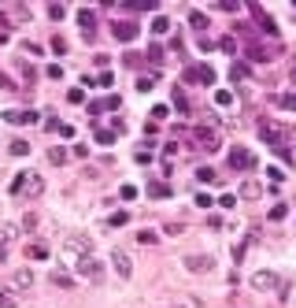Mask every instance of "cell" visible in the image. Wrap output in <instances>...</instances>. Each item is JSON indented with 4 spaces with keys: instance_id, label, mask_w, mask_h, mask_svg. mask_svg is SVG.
Here are the masks:
<instances>
[{
    "instance_id": "cell-1",
    "label": "cell",
    "mask_w": 296,
    "mask_h": 308,
    "mask_svg": "<svg viewBox=\"0 0 296 308\" xmlns=\"http://www.w3.org/2000/svg\"><path fill=\"white\" fill-rule=\"evenodd\" d=\"M12 193H23V197H41L45 193V179L41 175H15V182H12Z\"/></svg>"
},
{
    "instance_id": "cell-2",
    "label": "cell",
    "mask_w": 296,
    "mask_h": 308,
    "mask_svg": "<svg viewBox=\"0 0 296 308\" xmlns=\"http://www.w3.org/2000/svg\"><path fill=\"white\" fill-rule=\"evenodd\" d=\"M0 119H4V123H15V126H34L37 123V111L34 108H8Z\"/></svg>"
},
{
    "instance_id": "cell-3",
    "label": "cell",
    "mask_w": 296,
    "mask_h": 308,
    "mask_svg": "<svg viewBox=\"0 0 296 308\" xmlns=\"http://www.w3.org/2000/svg\"><path fill=\"white\" fill-rule=\"evenodd\" d=\"M74 267H78V275L89 278V282H100V278H104V264H100V260H93V256H82Z\"/></svg>"
},
{
    "instance_id": "cell-4",
    "label": "cell",
    "mask_w": 296,
    "mask_h": 308,
    "mask_svg": "<svg viewBox=\"0 0 296 308\" xmlns=\"http://www.w3.org/2000/svg\"><path fill=\"white\" fill-rule=\"evenodd\" d=\"M89 253H93V245H89L82 234H71V238H67V256H71L74 264H78L82 256H89Z\"/></svg>"
},
{
    "instance_id": "cell-5",
    "label": "cell",
    "mask_w": 296,
    "mask_h": 308,
    "mask_svg": "<svg viewBox=\"0 0 296 308\" xmlns=\"http://www.w3.org/2000/svg\"><path fill=\"white\" fill-rule=\"evenodd\" d=\"M196 145L200 148H207V152H215V148H218V130L215 126H196Z\"/></svg>"
},
{
    "instance_id": "cell-6",
    "label": "cell",
    "mask_w": 296,
    "mask_h": 308,
    "mask_svg": "<svg viewBox=\"0 0 296 308\" xmlns=\"http://www.w3.org/2000/svg\"><path fill=\"white\" fill-rule=\"evenodd\" d=\"M15 238H19V227L15 223H4V227H0V264L8 260V249L15 245Z\"/></svg>"
},
{
    "instance_id": "cell-7",
    "label": "cell",
    "mask_w": 296,
    "mask_h": 308,
    "mask_svg": "<svg viewBox=\"0 0 296 308\" xmlns=\"http://www.w3.org/2000/svg\"><path fill=\"white\" fill-rule=\"evenodd\" d=\"M252 286H255L259 293H266V290H278L281 278L274 275V271H255V275H252Z\"/></svg>"
},
{
    "instance_id": "cell-8",
    "label": "cell",
    "mask_w": 296,
    "mask_h": 308,
    "mask_svg": "<svg viewBox=\"0 0 296 308\" xmlns=\"http://www.w3.org/2000/svg\"><path fill=\"white\" fill-rule=\"evenodd\" d=\"M230 167H233V171H252L255 156L248 152V148H233V152H230Z\"/></svg>"
},
{
    "instance_id": "cell-9",
    "label": "cell",
    "mask_w": 296,
    "mask_h": 308,
    "mask_svg": "<svg viewBox=\"0 0 296 308\" xmlns=\"http://www.w3.org/2000/svg\"><path fill=\"white\" fill-rule=\"evenodd\" d=\"M111 34H115V41L130 45L133 37H137V23H115V26H111Z\"/></svg>"
},
{
    "instance_id": "cell-10",
    "label": "cell",
    "mask_w": 296,
    "mask_h": 308,
    "mask_svg": "<svg viewBox=\"0 0 296 308\" xmlns=\"http://www.w3.org/2000/svg\"><path fill=\"white\" fill-rule=\"evenodd\" d=\"M111 267H115V271H119L122 278H130V275H133V264H130V256H126V253H119V249L111 253Z\"/></svg>"
},
{
    "instance_id": "cell-11",
    "label": "cell",
    "mask_w": 296,
    "mask_h": 308,
    "mask_svg": "<svg viewBox=\"0 0 296 308\" xmlns=\"http://www.w3.org/2000/svg\"><path fill=\"white\" fill-rule=\"evenodd\" d=\"M78 23H82V34H85V41H89V37L97 34V15H93L89 8H82V12H78Z\"/></svg>"
},
{
    "instance_id": "cell-12",
    "label": "cell",
    "mask_w": 296,
    "mask_h": 308,
    "mask_svg": "<svg viewBox=\"0 0 296 308\" xmlns=\"http://www.w3.org/2000/svg\"><path fill=\"white\" fill-rule=\"evenodd\" d=\"M185 267H189V271H211V267H215V260H211V256L193 253V256H185Z\"/></svg>"
},
{
    "instance_id": "cell-13",
    "label": "cell",
    "mask_w": 296,
    "mask_h": 308,
    "mask_svg": "<svg viewBox=\"0 0 296 308\" xmlns=\"http://www.w3.org/2000/svg\"><path fill=\"white\" fill-rule=\"evenodd\" d=\"M185 78H189V82H204V86H211V82H215V71H211V67H193V71H185Z\"/></svg>"
},
{
    "instance_id": "cell-14",
    "label": "cell",
    "mask_w": 296,
    "mask_h": 308,
    "mask_svg": "<svg viewBox=\"0 0 296 308\" xmlns=\"http://www.w3.org/2000/svg\"><path fill=\"white\" fill-rule=\"evenodd\" d=\"M12 286H15V290H30V286H34V271H26V267H23V271H15L12 275Z\"/></svg>"
},
{
    "instance_id": "cell-15",
    "label": "cell",
    "mask_w": 296,
    "mask_h": 308,
    "mask_svg": "<svg viewBox=\"0 0 296 308\" xmlns=\"http://www.w3.org/2000/svg\"><path fill=\"white\" fill-rule=\"evenodd\" d=\"M241 197H244V201L263 197V186H259V182H252V179H248V182H241Z\"/></svg>"
},
{
    "instance_id": "cell-16",
    "label": "cell",
    "mask_w": 296,
    "mask_h": 308,
    "mask_svg": "<svg viewBox=\"0 0 296 308\" xmlns=\"http://www.w3.org/2000/svg\"><path fill=\"white\" fill-rule=\"evenodd\" d=\"M108 108H119V97H104V100H93L89 104L93 115H100V111H108Z\"/></svg>"
},
{
    "instance_id": "cell-17",
    "label": "cell",
    "mask_w": 296,
    "mask_h": 308,
    "mask_svg": "<svg viewBox=\"0 0 296 308\" xmlns=\"http://www.w3.org/2000/svg\"><path fill=\"white\" fill-rule=\"evenodd\" d=\"M274 104H278V108H289V111H296V93H278V97H274Z\"/></svg>"
},
{
    "instance_id": "cell-18",
    "label": "cell",
    "mask_w": 296,
    "mask_h": 308,
    "mask_svg": "<svg viewBox=\"0 0 296 308\" xmlns=\"http://www.w3.org/2000/svg\"><path fill=\"white\" fill-rule=\"evenodd\" d=\"M148 197H170V186L167 182H152L148 186Z\"/></svg>"
},
{
    "instance_id": "cell-19",
    "label": "cell",
    "mask_w": 296,
    "mask_h": 308,
    "mask_svg": "<svg viewBox=\"0 0 296 308\" xmlns=\"http://www.w3.org/2000/svg\"><path fill=\"white\" fill-rule=\"evenodd\" d=\"M189 26H193V30H207V15L204 12H193V15H189Z\"/></svg>"
},
{
    "instance_id": "cell-20",
    "label": "cell",
    "mask_w": 296,
    "mask_h": 308,
    "mask_svg": "<svg viewBox=\"0 0 296 308\" xmlns=\"http://www.w3.org/2000/svg\"><path fill=\"white\" fill-rule=\"evenodd\" d=\"M26 253H30L34 260H45V256H49V245H41V241H34V245L26 249Z\"/></svg>"
},
{
    "instance_id": "cell-21",
    "label": "cell",
    "mask_w": 296,
    "mask_h": 308,
    "mask_svg": "<svg viewBox=\"0 0 296 308\" xmlns=\"http://www.w3.org/2000/svg\"><path fill=\"white\" fill-rule=\"evenodd\" d=\"M49 160H52L56 167H60V164H67V148H60V145H56V148H49Z\"/></svg>"
},
{
    "instance_id": "cell-22",
    "label": "cell",
    "mask_w": 296,
    "mask_h": 308,
    "mask_svg": "<svg viewBox=\"0 0 296 308\" xmlns=\"http://www.w3.org/2000/svg\"><path fill=\"white\" fill-rule=\"evenodd\" d=\"M215 104L230 108V104H233V93H230V89H218V93H215Z\"/></svg>"
},
{
    "instance_id": "cell-23",
    "label": "cell",
    "mask_w": 296,
    "mask_h": 308,
    "mask_svg": "<svg viewBox=\"0 0 296 308\" xmlns=\"http://www.w3.org/2000/svg\"><path fill=\"white\" fill-rule=\"evenodd\" d=\"M167 30H170V23H167L163 15H156V19H152V34H167Z\"/></svg>"
},
{
    "instance_id": "cell-24",
    "label": "cell",
    "mask_w": 296,
    "mask_h": 308,
    "mask_svg": "<svg viewBox=\"0 0 296 308\" xmlns=\"http://www.w3.org/2000/svg\"><path fill=\"white\" fill-rule=\"evenodd\" d=\"M230 78H233V82L248 78V67H244V63H233V67H230Z\"/></svg>"
},
{
    "instance_id": "cell-25",
    "label": "cell",
    "mask_w": 296,
    "mask_h": 308,
    "mask_svg": "<svg viewBox=\"0 0 296 308\" xmlns=\"http://www.w3.org/2000/svg\"><path fill=\"white\" fill-rule=\"evenodd\" d=\"M137 241H141V245H156V230H141V234H137Z\"/></svg>"
},
{
    "instance_id": "cell-26",
    "label": "cell",
    "mask_w": 296,
    "mask_h": 308,
    "mask_svg": "<svg viewBox=\"0 0 296 308\" xmlns=\"http://www.w3.org/2000/svg\"><path fill=\"white\" fill-rule=\"evenodd\" d=\"M97 141L100 145H111V141H115V130H97Z\"/></svg>"
},
{
    "instance_id": "cell-27",
    "label": "cell",
    "mask_w": 296,
    "mask_h": 308,
    "mask_svg": "<svg viewBox=\"0 0 296 308\" xmlns=\"http://www.w3.org/2000/svg\"><path fill=\"white\" fill-rule=\"evenodd\" d=\"M152 86H156V74H148V78H137V89H141V93H148Z\"/></svg>"
},
{
    "instance_id": "cell-28",
    "label": "cell",
    "mask_w": 296,
    "mask_h": 308,
    "mask_svg": "<svg viewBox=\"0 0 296 308\" xmlns=\"http://www.w3.org/2000/svg\"><path fill=\"white\" fill-rule=\"evenodd\" d=\"M196 179H200V182H215V171H211V167H200Z\"/></svg>"
},
{
    "instance_id": "cell-29",
    "label": "cell",
    "mask_w": 296,
    "mask_h": 308,
    "mask_svg": "<svg viewBox=\"0 0 296 308\" xmlns=\"http://www.w3.org/2000/svg\"><path fill=\"white\" fill-rule=\"evenodd\" d=\"M12 152L15 156H26V152H30V145H26V141H12Z\"/></svg>"
},
{
    "instance_id": "cell-30",
    "label": "cell",
    "mask_w": 296,
    "mask_h": 308,
    "mask_svg": "<svg viewBox=\"0 0 296 308\" xmlns=\"http://www.w3.org/2000/svg\"><path fill=\"white\" fill-rule=\"evenodd\" d=\"M49 15H52V19H63L67 8H63V4H49Z\"/></svg>"
},
{
    "instance_id": "cell-31",
    "label": "cell",
    "mask_w": 296,
    "mask_h": 308,
    "mask_svg": "<svg viewBox=\"0 0 296 308\" xmlns=\"http://www.w3.org/2000/svg\"><path fill=\"white\" fill-rule=\"evenodd\" d=\"M130 8H137V12H152V8H156V0H137V4H130Z\"/></svg>"
},
{
    "instance_id": "cell-32",
    "label": "cell",
    "mask_w": 296,
    "mask_h": 308,
    "mask_svg": "<svg viewBox=\"0 0 296 308\" xmlns=\"http://www.w3.org/2000/svg\"><path fill=\"white\" fill-rule=\"evenodd\" d=\"M148 60L159 63V60H163V49H159V45H152V49H148Z\"/></svg>"
},
{
    "instance_id": "cell-33",
    "label": "cell",
    "mask_w": 296,
    "mask_h": 308,
    "mask_svg": "<svg viewBox=\"0 0 296 308\" xmlns=\"http://www.w3.org/2000/svg\"><path fill=\"white\" fill-rule=\"evenodd\" d=\"M67 100H71V104H82L85 93H82V89H71V93H67Z\"/></svg>"
},
{
    "instance_id": "cell-34",
    "label": "cell",
    "mask_w": 296,
    "mask_h": 308,
    "mask_svg": "<svg viewBox=\"0 0 296 308\" xmlns=\"http://www.w3.org/2000/svg\"><path fill=\"white\" fill-rule=\"evenodd\" d=\"M126 219H130V216H126V212H115V216H111L108 223H111V227H122V223H126Z\"/></svg>"
},
{
    "instance_id": "cell-35",
    "label": "cell",
    "mask_w": 296,
    "mask_h": 308,
    "mask_svg": "<svg viewBox=\"0 0 296 308\" xmlns=\"http://www.w3.org/2000/svg\"><path fill=\"white\" fill-rule=\"evenodd\" d=\"M218 204H222V208H233L237 197H233V193H222V201H218Z\"/></svg>"
},
{
    "instance_id": "cell-36",
    "label": "cell",
    "mask_w": 296,
    "mask_h": 308,
    "mask_svg": "<svg viewBox=\"0 0 296 308\" xmlns=\"http://www.w3.org/2000/svg\"><path fill=\"white\" fill-rule=\"evenodd\" d=\"M270 219H285V204H274V208H270Z\"/></svg>"
},
{
    "instance_id": "cell-37",
    "label": "cell",
    "mask_w": 296,
    "mask_h": 308,
    "mask_svg": "<svg viewBox=\"0 0 296 308\" xmlns=\"http://www.w3.org/2000/svg\"><path fill=\"white\" fill-rule=\"evenodd\" d=\"M0 308H19V304H15V301H12V297H8L4 290H0Z\"/></svg>"
},
{
    "instance_id": "cell-38",
    "label": "cell",
    "mask_w": 296,
    "mask_h": 308,
    "mask_svg": "<svg viewBox=\"0 0 296 308\" xmlns=\"http://www.w3.org/2000/svg\"><path fill=\"white\" fill-rule=\"evenodd\" d=\"M0 86H4V89H15V82L8 78V74H0Z\"/></svg>"
},
{
    "instance_id": "cell-39",
    "label": "cell",
    "mask_w": 296,
    "mask_h": 308,
    "mask_svg": "<svg viewBox=\"0 0 296 308\" xmlns=\"http://www.w3.org/2000/svg\"><path fill=\"white\" fill-rule=\"evenodd\" d=\"M4 41H8V34H4V30H0V45H4Z\"/></svg>"
},
{
    "instance_id": "cell-40",
    "label": "cell",
    "mask_w": 296,
    "mask_h": 308,
    "mask_svg": "<svg viewBox=\"0 0 296 308\" xmlns=\"http://www.w3.org/2000/svg\"><path fill=\"white\" fill-rule=\"evenodd\" d=\"M292 82H296V67H292Z\"/></svg>"
},
{
    "instance_id": "cell-41",
    "label": "cell",
    "mask_w": 296,
    "mask_h": 308,
    "mask_svg": "<svg viewBox=\"0 0 296 308\" xmlns=\"http://www.w3.org/2000/svg\"><path fill=\"white\" fill-rule=\"evenodd\" d=\"M170 308H174V304H170ZM178 308H181V304H178Z\"/></svg>"
}]
</instances>
